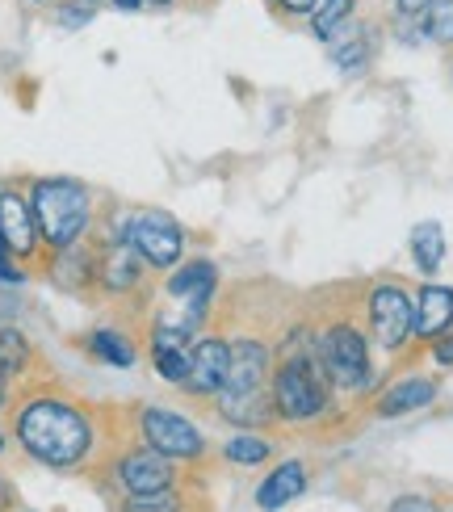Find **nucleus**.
Segmentation results:
<instances>
[{
	"mask_svg": "<svg viewBox=\"0 0 453 512\" xmlns=\"http://www.w3.org/2000/svg\"><path fill=\"white\" fill-rule=\"evenodd\" d=\"M0 454H5V433H0Z\"/></svg>",
	"mask_w": 453,
	"mask_h": 512,
	"instance_id": "nucleus-37",
	"label": "nucleus"
},
{
	"mask_svg": "<svg viewBox=\"0 0 453 512\" xmlns=\"http://www.w3.org/2000/svg\"><path fill=\"white\" fill-rule=\"evenodd\" d=\"M328 47H332V63L340 72H361L365 63L374 59V30L370 26H353L349 21V26H340L332 34Z\"/></svg>",
	"mask_w": 453,
	"mask_h": 512,
	"instance_id": "nucleus-18",
	"label": "nucleus"
},
{
	"mask_svg": "<svg viewBox=\"0 0 453 512\" xmlns=\"http://www.w3.org/2000/svg\"><path fill=\"white\" fill-rule=\"evenodd\" d=\"M30 357H34V349H30L26 332H17V328H0V361L9 366V374H13V378H17V374H26Z\"/></svg>",
	"mask_w": 453,
	"mask_h": 512,
	"instance_id": "nucleus-25",
	"label": "nucleus"
},
{
	"mask_svg": "<svg viewBox=\"0 0 453 512\" xmlns=\"http://www.w3.org/2000/svg\"><path fill=\"white\" fill-rule=\"evenodd\" d=\"M273 408L282 424H311L332 408V378L323 370V357L315 345V328L298 324L273 349Z\"/></svg>",
	"mask_w": 453,
	"mask_h": 512,
	"instance_id": "nucleus-2",
	"label": "nucleus"
},
{
	"mask_svg": "<svg viewBox=\"0 0 453 512\" xmlns=\"http://www.w3.org/2000/svg\"><path fill=\"white\" fill-rule=\"evenodd\" d=\"M269 454H273V445L252 429H240L235 437L223 441V458L235 466H261V462H269Z\"/></svg>",
	"mask_w": 453,
	"mask_h": 512,
	"instance_id": "nucleus-22",
	"label": "nucleus"
},
{
	"mask_svg": "<svg viewBox=\"0 0 453 512\" xmlns=\"http://www.w3.org/2000/svg\"><path fill=\"white\" fill-rule=\"evenodd\" d=\"M110 5H114L118 13H139V9L147 5V0H110Z\"/></svg>",
	"mask_w": 453,
	"mask_h": 512,
	"instance_id": "nucleus-34",
	"label": "nucleus"
},
{
	"mask_svg": "<svg viewBox=\"0 0 453 512\" xmlns=\"http://www.w3.org/2000/svg\"><path fill=\"white\" fill-rule=\"evenodd\" d=\"M420 34L428 42H437V47L453 51V0H433L428 13L420 17Z\"/></svg>",
	"mask_w": 453,
	"mask_h": 512,
	"instance_id": "nucleus-24",
	"label": "nucleus"
},
{
	"mask_svg": "<svg viewBox=\"0 0 453 512\" xmlns=\"http://www.w3.org/2000/svg\"><path fill=\"white\" fill-rule=\"evenodd\" d=\"M319 0H265V9L273 13V21H282V26H294V21H311Z\"/></svg>",
	"mask_w": 453,
	"mask_h": 512,
	"instance_id": "nucleus-27",
	"label": "nucleus"
},
{
	"mask_svg": "<svg viewBox=\"0 0 453 512\" xmlns=\"http://www.w3.org/2000/svg\"><path fill=\"white\" fill-rule=\"evenodd\" d=\"M13 504H17L13 483H5V479H0V512H5V508H13Z\"/></svg>",
	"mask_w": 453,
	"mask_h": 512,
	"instance_id": "nucleus-33",
	"label": "nucleus"
},
{
	"mask_svg": "<svg viewBox=\"0 0 453 512\" xmlns=\"http://www.w3.org/2000/svg\"><path fill=\"white\" fill-rule=\"evenodd\" d=\"M302 492H307V466H302L298 458H290L282 466H273V471L261 479V487H256V504H261L265 512H273V508L294 504Z\"/></svg>",
	"mask_w": 453,
	"mask_h": 512,
	"instance_id": "nucleus-16",
	"label": "nucleus"
},
{
	"mask_svg": "<svg viewBox=\"0 0 453 512\" xmlns=\"http://www.w3.org/2000/svg\"><path fill=\"white\" fill-rule=\"evenodd\" d=\"M437 399V382L433 378H420V374H412V378H399V382H391L382 395H378V403H374V412L382 416V420H391V416H407V412H420V408H428V403Z\"/></svg>",
	"mask_w": 453,
	"mask_h": 512,
	"instance_id": "nucleus-15",
	"label": "nucleus"
},
{
	"mask_svg": "<svg viewBox=\"0 0 453 512\" xmlns=\"http://www.w3.org/2000/svg\"><path fill=\"white\" fill-rule=\"evenodd\" d=\"M13 437L34 462L51 471H72L97 445V424L76 399L55 391H34L17 403L13 412Z\"/></svg>",
	"mask_w": 453,
	"mask_h": 512,
	"instance_id": "nucleus-1",
	"label": "nucleus"
},
{
	"mask_svg": "<svg viewBox=\"0 0 453 512\" xmlns=\"http://www.w3.org/2000/svg\"><path fill=\"white\" fill-rule=\"evenodd\" d=\"M164 290L172 298H206V303H214V290H219V269H214V261H206V256H198V261H185L177 273H168Z\"/></svg>",
	"mask_w": 453,
	"mask_h": 512,
	"instance_id": "nucleus-17",
	"label": "nucleus"
},
{
	"mask_svg": "<svg viewBox=\"0 0 453 512\" xmlns=\"http://www.w3.org/2000/svg\"><path fill=\"white\" fill-rule=\"evenodd\" d=\"M26 5H34V9H55L59 0H26Z\"/></svg>",
	"mask_w": 453,
	"mask_h": 512,
	"instance_id": "nucleus-35",
	"label": "nucleus"
},
{
	"mask_svg": "<svg viewBox=\"0 0 453 512\" xmlns=\"http://www.w3.org/2000/svg\"><path fill=\"white\" fill-rule=\"evenodd\" d=\"M227 366H231V345L227 336H202L198 345L189 349V378L181 382V387L189 395H219L223 382H227Z\"/></svg>",
	"mask_w": 453,
	"mask_h": 512,
	"instance_id": "nucleus-11",
	"label": "nucleus"
},
{
	"mask_svg": "<svg viewBox=\"0 0 453 512\" xmlns=\"http://www.w3.org/2000/svg\"><path fill=\"white\" fill-rule=\"evenodd\" d=\"M30 206L38 219V236L47 252L80 244L93 227V189L76 177H38L30 181Z\"/></svg>",
	"mask_w": 453,
	"mask_h": 512,
	"instance_id": "nucleus-3",
	"label": "nucleus"
},
{
	"mask_svg": "<svg viewBox=\"0 0 453 512\" xmlns=\"http://www.w3.org/2000/svg\"><path fill=\"white\" fill-rule=\"evenodd\" d=\"M365 328L382 353H403L416 340V294L399 282H378L365 294Z\"/></svg>",
	"mask_w": 453,
	"mask_h": 512,
	"instance_id": "nucleus-5",
	"label": "nucleus"
},
{
	"mask_svg": "<svg viewBox=\"0 0 453 512\" xmlns=\"http://www.w3.org/2000/svg\"><path fill=\"white\" fill-rule=\"evenodd\" d=\"M231 366L223 391H265L273 382V349L261 336H231Z\"/></svg>",
	"mask_w": 453,
	"mask_h": 512,
	"instance_id": "nucleus-8",
	"label": "nucleus"
},
{
	"mask_svg": "<svg viewBox=\"0 0 453 512\" xmlns=\"http://www.w3.org/2000/svg\"><path fill=\"white\" fill-rule=\"evenodd\" d=\"M114 479L126 496H147V492H168V487L177 483V471H172V458L143 445V450H131L118 458Z\"/></svg>",
	"mask_w": 453,
	"mask_h": 512,
	"instance_id": "nucleus-10",
	"label": "nucleus"
},
{
	"mask_svg": "<svg viewBox=\"0 0 453 512\" xmlns=\"http://www.w3.org/2000/svg\"><path fill=\"white\" fill-rule=\"evenodd\" d=\"M189 349L193 345H172V340H151V370H156L164 382L181 387L189 378Z\"/></svg>",
	"mask_w": 453,
	"mask_h": 512,
	"instance_id": "nucleus-21",
	"label": "nucleus"
},
{
	"mask_svg": "<svg viewBox=\"0 0 453 512\" xmlns=\"http://www.w3.org/2000/svg\"><path fill=\"white\" fill-rule=\"evenodd\" d=\"M391 512H437V504L428 500V496H399L391 504Z\"/></svg>",
	"mask_w": 453,
	"mask_h": 512,
	"instance_id": "nucleus-31",
	"label": "nucleus"
},
{
	"mask_svg": "<svg viewBox=\"0 0 453 512\" xmlns=\"http://www.w3.org/2000/svg\"><path fill=\"white\" fill-rule=\"evenodd\" d=\"M428 353H433V361H437L441 370H453V328L445 336H437L433 345H428Z\"/></svg>",
	"mask_w": 453,
	"mask_h": 512,
	"instance_id": "nucleus-29",
	"label": "nucleus"
},
{
	"mask_svg": "<svg viewBox=\"0 0 453 512\" xmlns=\"http://www.w3.org/2000/svg\"><path fill=\"white\" fill-rule=\"evenodd\" d=\"M0 282H9V286L26 282V269H17V256H13V248L5 244V236H0Z\"/></svg>",
	"mask_w": 453,
	"mask_h": 512,
	"instance_id": "nucleus-28",
	"label": "nucleus"
},
{
	"mask_svg": "<svg viewBox=\"0 0 453 512\" xmlns=\"http://www.w3.org/2000/svg\"><path fill=\"white\" fill-rule=\"evenodd\" d=\"M143 273H147V261L135 252V244H131V240L110 236V240H105V244L97 248V286H101L105 294L122 298V294L139 290Z\"/></svg>",
	"mask_w": 453,
	"mask_h": 512,
	"instance_id": "nucleus-9",
	"label": "nucleus"
},
{
	"mask_svg": "<svg viewBox=\"0 0 453 512\" xmlns=\"http://www.w3.org/2000/svg\"><path fill=\"white\" fill-rule=\"evenodd\" d=\"M315 345H319V357H323V370H328L332 387L336 391H365L374 378V366H370V328H361L349 311L332 315L328 324L315 328Z\"/></svg>",
	"mask_w": 453,
	"mask_h": 512,
	"instance_id": "nucleus-4",
	"label": "nucleus"
},
{
	"mask_svg": "<svg viewBox=\"0 0 453 512\" xmlns=\"http://www.w3.org/2000/svg\"><path fill=\"white\" fill-rule=\"evenodd\" d=\"M353 13H357V0H319L315 13H311V34L319 42H332V34L340 26H349Z\"/></svg>",
	"mask_w": 453,
	"mask_h": 512,
	"instance_id": "nucleus-23",
	"label": "nucleus"
},
{
	"mask_svg": "<svg viewBox=\"0 0 453 512\" xmlns=\"http://www.w3.org/2000/svg\"><path fill=\"white\" fill-rule=\"evenodd\" d=\"M412 261L424 277H433L445 261V227L437 219H428V223H416L412 227Z\"/></svg>",
	"mask_w": 453,
	"mask_h": 512,
	"instance_id": "nucleus-20",
	"label": "nucleus"
},
{
	"mask_svg": "<svg viewBox=\"0 0 453 512\" xmlns=\"http://www.w3.org/2000/svg\"><path fill=\"white\" fill-rule=\"evenodd\" d=\"M0 236L13 248L17 261H30L42 248V236H38V219H34V206H30V194L21 189H0Z\"/></svg>",
	"mask_w": 453,
	"mask_h": 512,
	"instance_id": "nucleus-12",
	"label": "nucleus"
},
{
	"mask_svg": "<svg viewBox=\"0 0 453 512\" xmlns=\"http://www.w3.org/2000/svg\"><path fill=\"white\" fill-rule=\"evenodd\" d=\"M453 328V290L424 282L416 290V340L420 345H433L437 336H445Z\"/></svg>",
	"mask_w": 453,
	"mask_h": 512,
	"instance_id": "nucleus-14",
	"label": "nucleus"
},
{
	"mask_svg": "<svg viewBox=\"0 0 453 512\" xmlns=\"http://www.w3.org/2000/svg\"><path fill=\"white\" fill-rule=\"evenodd\" d=\"M147 5H151V9H172L177 0H147Z\"/></svg>",
	"mask_w": 453,
	"mask_h": 512,
	"instance_id": "nucleus-36",
	"label": "nucleus"
},
{
	"mask_svg": "<svg viewBox=\"0 0 453 512\" xmlns=\"http://www.w3.org/2000/svg\"><path fill=\"white\" fill-rule=\"evenodd\" d=\"M428 5H433V0H395V17L399 21H416L420 26V17L428 13Z\"/></svg>",
	"mask_w": 453,
	"mask_h": 512,
	"instance_id": "nucleus-30",
	"label": "nucleus"
},
{
	"mask_svg": "<svg viewBox=\"0 0 453 512\" xmlns=\"http://www.w3.org/2000/svg\"><path fill=\"white\" fill-rule=\"evenodd\" d=\"M114 236L131 240L135 252L147 261V269H177L185 256V231L168 210H135L126 215V227Z\"/></svg>",
	"mask_w": 453,
	"mask_h": 512,
	"instance_id": "nucleus-6",
	"label": "nucleus"
},
{
	"mask_svg": "<svg viewBox=\"0 0 453 512\" xmlns=\"http://www.w3.org/2000/svg\"><path fill=\"white\" fill-rule=\"evenodd\" d=\"M84 349H89L97 361H105V366H114V370H131L135 366V340L118 332V328H97L89 332V340H84Z\"/></svg>",
	"mask_w": 453,
	"mask_h": 512,
	"instance_id": "nucleus-19",
	"label": "nucleus"
},
{
	"mask_svg": "<svg viewBox=\"0 0 453 512\" xmlns=\"http://www.w3.org/2000/svg\"><path fill=\"white\" fill-rule=\"evenodd\" d=\"M139 437L147 450H156L172 462H198L206 458V437L198 424H189L185 416L168 412V408H156V403H147L139 408Z\"/></svg>",
	"mask_w": 453,
	"mask_h": 512,
	"instance_id": "nucleus-7",
	"label": "nucleus"
},
{
	"mask_svg": "<svg viewBox=\"0 0 453 512\" xmlns=\"http://www.w3.org/2000/svg\"><path fill=\"white\" fill-rule=\"evenodd\" d=\"M122 512H181V496L172 492H147V496H131L122 504Z\"/></svg>",
	"mask_w": 453,
	"mask_h": 512,
	"instance_id": "nucleus-26",
	"label": "nucleus"
},
{
	"mask_svg": "<svg viewBox=\"0 0 453 512\" xmlns=\"http://www.w3.org/2000/svg\"><path fill=\"white\" fill-rule=\"evenodd\" d=\"M219 416L235 429H252L261 433L269 424H277V408H273V387L265 391H219Z\"/></svg>",
	"mask_w": 453,
	"mask_h": 512,
	"instance_id": "nucleus-13",
	"label": "nucleus"
},
{
	"mask_svg": "<svg viewBox=\"0 0 453 512\" xmlns=\"http://www.w3.org/2000/svg\"><path fill=\"white\" fill-rule=\"evenodd\" d=\"M9 387H13V374L5 361H0V412H5V403H9Z\"/></svg>",
	"mask_w": 453,
	"mask_h": 512,
	"instance_id": "nucleus-32",
	"label": "nucleus"
}]
</instances>
